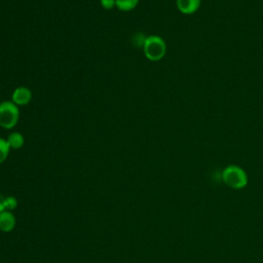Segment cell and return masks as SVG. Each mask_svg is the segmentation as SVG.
I'll list each match as a JSON object with an SVG mask.
<instances>
[{"mask_svg": "<svg viewBox=\"0 0 263 263\" xmlns=\"http://www.w3.org/2000/svg\"><path fill=\"white\" fill-rule=\"evenodd\" d=\"M222 180L228 187L235 190L245 188L249 181L246 171L236 164L227 165L223 170Z\"/></svg>", "mask_w": 263, "mask_h": 263, "instance_id": "obj_1", "label": "cell"}, {"mask_svg": "<svg viewBox=\"0 0 263 263\" xmlns=\"http://www.w3.org/2000/svg\"><path fill=\"white\" fill-rule=\"evenodd\" d=\"M143 50L145 57L152 62H157L161 60L166 52L165 41L158 35L147 36L144 44Z\"/></svg>", "mask_w": 263, "mask_h": 263, "instance_id": "obj_2", "label": "cell"}, {"mask_svg": "<svg viewBox=\"0 0 263 263\" xmlns=\"http://www.w3.org/2000/svg\"><path fill=\"white\" fill-rule=\"evenodd\" d=\"M18 106L12 101H5L0 104V126L5 129L12 128L18 121Z\"/></svg>", "mask_w": 263, "mask_h": 263, "instance_id": "obj_3", "label": "cell"}, {"mask_svg": "<svg viewBox=\"0 0 263 263\" xmlns=\"http://www.w3.org/2000/svg\"><path fill=\"white\" fill-rule=\"evenodd\" d=\"M32 91L26 86L16 87L11 95V101L17 106H25L31 102Z\"/></svg>", "mask_w": 263, "mask_h": 263, "instance_id": "obj_4", "label": "cell"}, {"mask_svg": "<svg viewBox=\"0 0 263 263\" xmlns=\"http://www.w3.org/2000/svg\"><path fill=\"white\" fill-rule=\"evenodd\" d=\"M201 4V0H176L178 10L183 14H192L196 12Z\"/></svg>", "mask_w": 263, "mask_h": 263, "instance_id": "obj_5", "label": "cell"}, {"mask_svg": "<svg viewBox=\"0 0 263 263\" xmlns=\"http://www.w3.org/2000/svg\"><path fill=\"white\" fill-rule=\"evenodd\" d=\"M15 226V218L10 211H3L0 213V230L3 232H10Z\"/></svg>", "mask_w": 263, "mask_h": 263, "instance_id": "obj_6", "label": "cell"}, {"mask_svg": "<svg viewBox=\"0 0 263 263\" xmlns=\"http://www.w3.org/2000/svg\"><path fill=\"white\" fill-rule=\"evenodd\" d=\"M6 140H7L9 147L12 149H20L24 146V143H25V139H24L23 135L18 132L11 133Z\"/></svg>", "mask_w": 263, "mask_h": 263, "instance_id": "obj_7", "label": "cell"}, {"mask_svg": "<svg viewBox=\"0 0 263 263\" xmlns=\"http://www.w3.org/2000/svg\"><path fill=\"white\" fill-rule=\"evenodd\" d=\"M139 3V0H115L116 7L121 11H130Z\"/></svg>", "mask_w": 263, "mask_h": 263, "instance_id": "obj_8", "label": "cell"}, {"mask_svg": "<svg viewBox=\"0 0 263 263\" xmlns=\"http://www.w3.org/2000/svg\"><path fill=\"white\" fill-rule=\"evenodd\" d=\"M9 150H10V147L7 143V140L0 138V163L5 161V159L8 156Z\"/></svg>", "mask_w": 263, "mask_h": 263, "instance_id": "obj_9", "label": "cell"}, {"mask_svg": "<svg viewBox=\"0 0 263 263\" xmlns=\"http://www.w3.org/2000/svg\"><path fill=\"white\" fill-rule=\"evenodd\" d=\"M16 205H17V200L13 196L5 197V200H4L5 211H12L16 208Z\"/></svg>", "mask_w": 263, "mask_h": 263, "instance_id": "obj_10", "label": "cell"}, {"mask_svg": "<svg viewBox=\"0 0 263 263\" xmlns=\"http://www.w3.org/2000/svg\"><path fill=\"white\" fill-rule=\"evenodd\" d=\"M101 6L106 9V10H110L113 7H115V0H100Z\"/></svg>", "mask_w": 263, "mask_h": 263, "instance_id": "obj_11", "label": "cell"}, {"mask_svg": "<svg viewBox=\"0 0 263 263\" xmlns=\"http://www.w3.org/2000/svg\"><path fill=\"white\" fill-rule=\"evenodd\" d=\"M4 200H5V197L0 193V213L5 211V208H4Z\"/></svg>", "mask_w": 263, "mask_h": 263, "instance_id": "obj_12", "label": "cell"}]
</instances>
